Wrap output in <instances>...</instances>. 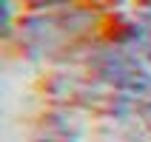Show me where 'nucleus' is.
I'll return each instance as SVG.
<instances>
[{"label": "nucleus", "instance_id": "1", "mask_svg": "<svg viewBox=\"0 0 151 142\" xmlns=\"http://www.w3.org/2000/svg\"><path fill=\"white\" fill-rule=\"evenodd\" d=\"M94 71L106 85L117 88L128 100H145L151 97V71L134 51L106 49L94 60Z\"/></svg>", "mask_w": 151, "mask_h": 142}, {"label": "nucleus", "instance_id": "2", "mask_svg": "<svg viewBox=\"0 0 151 142\" xmlns=\"http://www.w3.org/2000/svg\"><path fill=\"white\" fill-rule=\"evenodd\" d=\"M77 139H80V125L68 122L66 114H54V117L43 119L34 142H77Z\"/></svg>", "mask_w": 151, "mask_h": 142}, {"label": "nucleus", "instance_id": "3", "mask_svg": "<svg viewBox=\"0 0 151 142\" xmlns=\"http://www.w3.org/2000/svg\"><path fill=\"white\" fill-rule=\"evenodd\" d=\"M140 40H143L145 51L151 54V17H145V20H143V26H140Z\"/></svg>", "mask_w": 151, "mask_h": 142}]
</instances>
